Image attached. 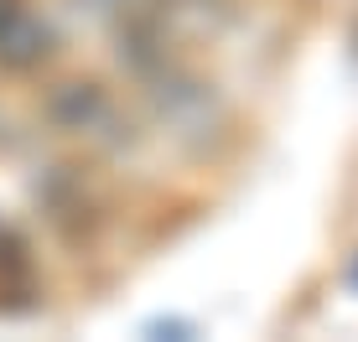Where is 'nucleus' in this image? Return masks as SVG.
<instances>
[{
  "instance_id": "obj_1",
  "label": "nucleus",
  "mask_w": 358,
  "mask_h": 342,
  "mask_svg": "<svg viewBox=\"0 0 358 342\" xmlns=\"http://www.w3.org/2000/svg\"><path fill=\"white\" fill-rule=\"evenodd\" d=\"M52 57V27L36 16L31 0H0V68L31 73Z\"/></svg>"
}]
</instances>
